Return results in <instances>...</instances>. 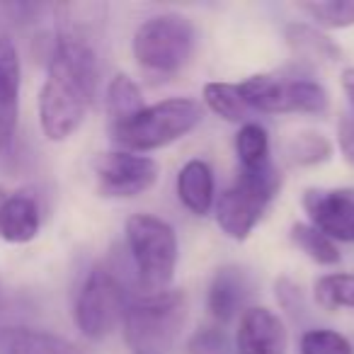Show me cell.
<instances>
[{
  "label": "cell",
  "mask_w": 354,
  "mask_h": 354,
  "mask_svg": "<svg viewBox=\"0 0 354 354\" xmlns=\"http://www.w3.org/2000/svg\"><path fill=\"white\" fill-rule=\"evenodd\" d=\"M56 39L39 95V122L49 141H66L85 122L100 80V37L107 8L71 3L56 8Z\"/></svg>",
  "instance_id": "6da1fadb"
},
{
  "label": "cell",
  "mask_w": 354,
  "mask_h": 354,
  "mask_svg": "<svg viewBox=\"0 0 354 354\" xmlns=\"http://www.w3.org/2000/svg\"><path fill=\"white\" fill-rule=\"evenodd\" d=\"M187 320V299L180 289L138 294L124 313V339L131 354H167Z\"/></svg>",
  "instance_id": "7a4b0ae2"
},
{
  "label": "cell",
  "mask_w": 354,
  "mask_h": 354,
  "mask_svg": "<svg viewBox=\"0 0 354 354\" xmlns=\"http://www.w3.org/2000/svg\"><path fill=\"white\" fill-rule=\"evenodd\" d=\"M204 117V109L192 97H170L146 104L136 117L109 129L112 141L129 153H146L165 148L187 136Z\"/></svg>",
  "instance_id": "3957f363"
},
{
  "label": "cell",
  "mask_w": 354,
  "mask_h": 354,
  "mask_svg": "<svg viewBox=\"0 0 354 354\" xmlns=\"http://www.w3.org/2000/svg\"><path fill=\"white\" fill-rule=\"evenodd\" d=\"M127 245L141 296L170 289L177 267V236L170 223L153 214H133L127 221Z\"/></svg>",
  "instance_id": "277c9868"
},
{
  "label": "cell",
  "mask_w": 354,
  "mask_h": 354,
  "mask_svg": "<svg viewBox=\"0 0 354 354\" xmlns=\"http://www.w3.org/2000/svg\"><path fill=\"white\" fill-rule=\"evenodd\" d=\"M279 187L281 175L274 162H267L257 170H241L236 183L214 202L218 228L233 241H245L265 216Z\"/></svg>",
  "instance_id": "5b68a950"
},
{
  "label": "cell",
  "mask_w": 354,
  "mask_h": 354,
  "mask_svg": "<svg viewBox=\"0 0 354 354\" xmlns=\"http://www.w3.org/2000/svg\"><path fill=\"white\" fill-rule=\"evenodd\" d=\"M194 27L177 12H162L143 20L133 35V59L151 73H177L194 51Z\"/></svg>",
  "instance_id": "8992f818"
},
{
  "label": "cell",
  "mask_w": 354,
  "mask_h": 354,
  "mask_svg": "<svg viewBox=\"0 0 354 354\" xmlns=\"http://www.w3.org/2000/svg\"><path fill=\"white\" fill-rule=\"evenodd\" d=\"M129 306L127 286L107 265L95 267L75 299L73 318L88 339H104L124 320Z\"/></svg>",
  "instance_id": "52a82bcc"
},
{
  "label": "cell",
  "mask_w": 354,
  "mask_h": 354,
  "mask_svg": "<svg viewBox=\"0 0 354 354\" xmlns=\"http://www.w3.org/2000/svg\"><path fill=\"white\" fill-rule=\"evenodd\" d=\"M238 90L248 107L267 114H323L330 104L328 90L315 80L306 78L260 73L238 83Z\"/></svg>",
  "instance_id": "ba28073f"
},
{
  "label": "cell",
  "mask_w": 354,
  "mask_h": 354,
  "mask_svg": "<svg viewBox=\"0 0 354 354\" xmlns=\"http://www.w3.org/2000/svg\"><path fill=\"white\" fill-rule=\"evenodd\" d=\"M97 189L102 197L112 199H131L148 192L158 180V162L148 156L129 151L102 153L93 162Z\"/></svg>",
  "instance_id": "9c48e42d"
},
{
  "label": "cell",
  "mask_w": 354,
  "mask_h": 354,
  "mask_svg": "<svg viewBox=\"0 0 354 354\" xmlns=\"http://www.w3.org/2000/svg\"><path fill=\"white\" fill-rule=\"evenodd\" d=\"M301 204L310 226L325 233L330 241L354 243V192L310 187L304 192Z\"/></svg>",
  "instance_id": "30bf717a"
},
{
  "label": "cell",
  "mask_w": 354,
  "mask_h": 354,
  "mask_svg": "<svg viewBox=\"0 0 354 354\" xmlns=\"http://www.w3.org/2000/svg\"><path fill=\"white\" fill-rule=\"evenodd\" d=\"M286 328L277 313L262 306H250L241 313L236 333L238 354H284Z\"/></svg>",
  "instance_id": "8fae6325"
},
{
  "label": "cell",
  "mask_w": 354,
  "mask_h": 354,
  "mask_svg": "<svg viewBox=\"0 0 354 354\" xmlns=\"http://www.w3.org/2000/svg\"><path fill=\"white\" fill-rule=\"evenodd\" d=\"M20 117V54L10 37H0V151L12 148Z\"/></svg>",
  "instance_id": "7c38bea8"
},
{
  "label": "cell",
  "mask_w": 354,
  "mask_h": 354,
  "mask_svg": "<svg viewBox=\"0 0 354 354\" xmlns=\"http://www.w3.org/2000/svg\"><path fill=\"white\" fill-rule=\"evenodd\" d=\"M252 294V281L243 267L226 265L214 274L209 286L207 306L209 313L218 323H228L236 318L241 310H245V301Z\"/></svg>",
  "instance_id": "4fadbf2b"
},
{
  "label": "cell",
  "mask_w": 354,
  "mask_h": 354,
  "mask_svg": "<svg viewBox=\"0 0 354 354\" xmlns=\"http://www.w3.org/2000/svg\"><path fill=\"white\" fill-rule=\"evenodd\" d=\"M0 354H83V349L56 333L0 325Z\"/></svg>",
  "instance_id": "5bb4252c"
},
{
  "label": "cell",
  "mask_w": 354,
  "mask_h": 354,
  "mask_svg": "<svg viewBox=\"0 0 354 354\" xmlns=\"http://www.w3.org/2000/svg\"><path fill=\"white\" fill-rule=\"evenodd\" d=\"M177 199L194 216H207L216 202V185L209 162L189 160L177 175Z\"/></svg>",
  "instance_id": "9a60e30c"
},
{
  "label": "cell",
  "mask_w": 354,
  "mask_h": 354,
  "mask_svg": "<svg viewBox=\"0 0 354 354\" xmlns=\"http://www.w3.org/2000/svg\"><path fill=\"white\" fill-rule=\"evenodd\" d=\"M41 226V214L30 194H8L0 207V238L8 243H30Z\"/></svg>",
  "instance_id": "2e32d148"
},
{
  "label": "cell",
  "mask_w": 354,
  "mask_h": 354,
  "mask_svg": "<svg viewBox=\"0 0 354 354\" xmlns=\"http://www.w3.org/2000/svg\"><path fill=\"white\" fill-rule=\"evenodd\" d=\"M286 44L296 59L310 64H335L342 59V49L323 30L308 22H291L286 27Z\"/></svg>",
  "instance_id": "e0dca14e"
},
{
  "label": "cell",
  "mask_w": 354,
  "mask_h": 354,
  "mask_svg": "<svg viewBox=\"0 0 354 354\" xmlns=\"http://www.w3.org/2000/svg\"><path fill=\"white\" fill-rule=\"evenodd\" d=\"M104 104H107L109 129L129 122V119L136 117V114L146 107V104H143L141 88H138L127 73H117L112 80H109Z\"/></svg>",
  "instance_id": "ac0fdd59"
},
{
  "label": "cell",
  "mask_w": 354,
  "mask_h": 354,
  "mask_svg": "<svg viewBox=\"0 0 354 354\" xmlns=\"http://www.w3.org/2000/svg\"><path fill=\"white\" fill-rule=\"evenodd\" d=\"M236 156L241 162V170H257V167L272 162L267 129L257 122L243 124L236 133Z\"/></svg>",
  "instance_id": "d6986e66"
},
{
  "label": "cell",
  "mask_w": 354,
  "mask_h": 354,
  "mask_svg": "<svg viewBox=\"0 0 354 354\" xmlns=\"http://www.w3.org/2000/svg\"><path fill=\"white\" fill-rule=\"evenodd\" d=\"M204 104L216 117L226 119L231 124H245L250 107L241 97V90L236 83H207L204 85Z\"/></svg>",
  "instance_id": "ffe728a7"
},
{
  "label": "cell",
  "mask_w": 354,
  "mask_h": 354,
  "mask_svg": "<svg viewBox=\"0 0 354 354\" xmlns=\"http://www.w3.org/2000/svg\"><path fill=\"white\" fill-rule=\"evenodd\" d=\"M289 236H291V243H294L308 260H313L315 265L330 267L339 262L337 243L330 241L325 233H320L318 228H313L310 223H294Z\"/></svg>",
  "instance_id": "44dd1931"
},
{
  "label": "cell",
  "mask_w": 354,
  "mask_h": 354,
  "mask_svg": "<svg viewBox=\"0 0 354 354\" xmlns=\"http://www.w3.org/2000/svg\"><path fill=\"white\" fill-rule=\"evenodd\" d=\"M299 10L306 12L318 30H344L354 25V0H313L301 3Z\"/></svg>",
  "instance_id": "7402d4cb"
},
{
  "label": "cell",
  "mask_w": 354,
  "mask_h": 354,
  "mask_svg": "<svg viewBox=\"0 0 354 354\" xmlns=\"http://www.w3.org/2000/svg\"><path fill=\"white\" fill-rule=\"evenodd\" d=\"M313 296L325 310L354 308V274L335 272V274L320 277L313 286Z\"/></svg>",
  "instance_id": "603a6c76"
},
{
  "label": "cell",
  "mask_w": 354,
  "mask_h": 354,
  "mask_svg": "<svg viewBox=\"0 0 354 354\" xmlns=\"http://www.w3.org/2000/svg\"><path fill=\"white\" fill-rule=\"evenodd\" d=\"M286 158H289L291 165L299 167L320 165V162H328L333 158V143L323 133L315 131L296 133L286 146Z\"/></svg>",
  "instance_id": "cb8c5ba5"
},
{
  "label": "cell",
  "mask_w": 354,
  "mask_h": 354,
  "mask_svg": "<svg viewBox=\"0 0 354 354\" xmlns=\"http://www.w3.org/2000/svg\"><path fill=\"white\" fill-rule=\"evenodd\" d=\"M301 354H352V344L335 330L313 328L301 335Z\"/></svg>",
  "instance_id": "d4e9b609"
},
{
  "label": "cell",
  "mask_w": 354,
  "mask_h": 354,
  "mask_svg": "<svg viewBox=\"0 0 354 354\" xmlns=\"http://www.w3.org/2000/svg\"><path fill=\"white\" fill-rule=\"evenodd\" d=\"M228 339L221 328H202L189 337L187 354H226Z\"/></svg>",
  "instance_id": "484cf974"
},
{
  "label": "cell",
  "mask_w": 354,
  "mask_h": 354,
  "mask_svg": "<svg viewBox=\"0 0 354 354\" xmlns=\"http://www.w3.org/2000/svg\"><path fill=\"white\" fill-rule=\"evenodd\" d=\"M337 146L342 158L354 165V114L344 112L337 122Z\"/></svg>",
  "instance_id": "4316f807"
},
{
  "label": "cell",
  "mask_w": 354,
  "mask_h": 354,
  "mask_svg": "<svg viewBox=\"0 0 354 354\" xmlns=\"http://www.w3.org/2000/svg\"><path fill=\"white\" fill-rule=\"evenodd\" d=\"M342 90H344V95L349 97V102H352V107H354V68H344L342 71Z\"/></svg>",
  "instance_id": "83f0119b"
},
{
  "label": "cell",
  "mask_w": 354,
  "mask_h": 354,
  "mask_svg": "<svg viewBox=\"0 0 354 354\" xmlns=\"http://www.w3.org/2000/svg\"><path fill=\"white\" fill-rule=\"evenodd\" d=\"M6 197H8V194H6V189L0 187V207H3V202H6Z\"/></svg>",
  "instance_id": "f1b7e54d"
}]
</instances>
